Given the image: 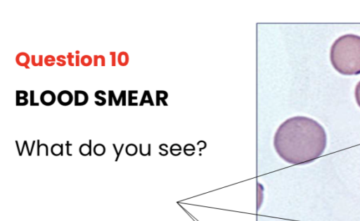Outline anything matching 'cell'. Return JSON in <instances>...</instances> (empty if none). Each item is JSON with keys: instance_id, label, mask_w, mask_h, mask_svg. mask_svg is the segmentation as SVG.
Wrapping results in <instances>:
<instances>
[{"instance_id": "1", "label": "cell", "mask_w": 360, "mask_h": 221, "mask_svg": "<svg viewBox=\"0 0 360 221\" xmlns=\"http://www.w3.org/2000/svg\"><path fill=\"white\" fill-rule=\"evenodd\" d=\"M327 144L321 124L305 116H295L282 122L274 137L277 154L292 165L307 164L319 158Z\"/></svg>"}, {"instance_id": "2", "label": "cell", "mask_w": 360, "mask_h": 221, "mask_svg": "<svg viewBox=\"0 0 360 221\" xmlns=\"http://www.w3.org/2000/svg\"><path fill=\"white\" fill-rule=\"evenodd\" d=\"M330 59L342 75L360 74V36L347 34L338 37L330 47Z\"/></svg>"}, {"instance_id": "3", "label": "cell", "mask_w": 360, "mask_h": 221, "mask_svg": "<svg viewBox=\"0 0 360 221\" xmlns=\"http://www.w3.org/2000/svg\"><path fill=\"white\" fill-rule=\"evenodd\" d=\"M73 100L74 96L72 92L68 90H62L57 95L58 102L63 106L70 105Z\"/></svg>"}, {"instance_id": "4", "label": "cell", "mask_w": 360, "mask_h": 221, "mask_svg": "<svg viewBox=\"0 0 360 221\" xmlns=\"http://www.w3.org/2000/svg\"><path fill=\"white\" fill-rule=\"evenodd\" d=\"M56 100L55 93L51 90H45L40 94L41 103L46 106L53 105Z\"/></svg>"}, {"instance_id": "5", "label": "cell", "mask_w": 360, "mask_h": 221, "mask_svg": "<svg viewBox=\"0 0 360 221\" xmlns=\"http://www.w3.org/2000/svg\"><path fill=\"white\" fill-rule=\"evenodd\" d=\"M89 101L88 94L83 90H75L74 92V104L76 106H82L87 103Z\"/></svg>"}, {"instance_id": "6", "label": "cell", "mask_w": 360, "mask_h": 221, "mask_svg": "<svg viewBox=\"0 0 360 221\" xmlns=\"http://www.w3.org/2000/svg\"><path fill=\"white\" fill-rule=\"evenodd\" d=\"M15 62L19 66L30 69L28 64L31 62V56L26 52H20L15 56Z\"/></svg>"}, {"instance_id": "7", "label": "cell", "mask_w": 360, "mask_h": 221, "mask_svg": "<svg viewBox=\"0 0 360 221\" xmlns=\"http://www.w3.org/2000/svg\"><path fill=\"white\" fill-rule=\"evenodd\" d=\"M105 95H106V93L103 90L96 91L94 94V96L99 101H94L95 104L98 106H104L106 103L107 100L103 96H105Z\"/></svg>"}, {"instance_id": "8", "label": "cell", "mask_w": 360, "mask_h": 221, "mask_svg": "<svg viewBox=\"0 0 360 221\" xmlns=\"http://www.w3.org/2000/svg\"><path fill=\"white\" fill-rule=\"evenodd\" d=\"M117 61L120 65L126 66L129 61V54L126 51H121L117 56Z\"/></svg>"}, {"instance_id": "9", "label": "cell", "mask_w": 360, "mask_h": 221, "mask_svg": "<svg viewBox=\"0 0 360 221\" xmlns=\"http://www.w3.org/2000/svg\"><path fill=\"white\" fill-rule=\"evenodd\" d=\"M89 144H82L79 148V152L82 156H91V140H89Z\"/></svg>"}, {"instance_id": "10", "label": "cell", "mask_w": 360, "mask_h": 221, "mask_svg": "<svg viewBox=\"0 0 360 221\" xmlns=\"http://www.w3.org/2000/svg\"><path fill=\"white\" fill-rule=\"evenodd\" d=\"M51 153L55 156H60L63 155V145L60 144H54L51 146Z\"/></svg>"}, {"instance_id": "11", "label": "cell", "mask_w": 360, "mask_h": 221, "mask_svg": "<svg viewBox=\"0 0 360 221\" xmlns=\"http://www.w3.org/2000/svg\"><path fill=\"white\" fill-rule=\"evenodd\" d=\"M94 153L97 156H101L105 153V147L102 144H96L93 148Z\"/></svg>"}, {"instance_id": "12", "label": "cell", "mask_w": 360, "mask_h": 221, "mask_svg": "<svg viewBox=\"0 0 360 221\" xmlns=\"http://www.w3.org/2000/svg\"><path fill=\"white\" fill-rule=\"evenodd\" d=\"M93 63L94 66L100 64L101 66L105 65V58L103 55H94Z\"/></svg>"}, {"instance_id": "13", "label": "cell", "mask_w": 360, "mask_h": 221, "mask_svg": "<svg viewBox=\"0 0 360 221\" xmlns=\"http://www.w3.org/2000/svg\"><path fill=\"white\" fill-rule=\"evenodd\" d=\"M44 58L43 55H39L38 56V61H36V56L32 55L31 56V63L33 66H43L44 65Z\"/></svg>"}, {"instance_id": "14", "label": "cell", "mask_w": 360, "mask_h": 221, "mask_svg": "<svg viewBox=\"0 0 360 221\" xmlns=\"http://www.w3.org/2000/svg\"><path fill=\"white\" fill-rule=\"evenodd\" d=\"M137 151V146L134 144H129L125 148V152L129 156L136 155Z\"/></svg>"}, {"instance_id": "15", "label": "cell", "mask_w": 360, "mask_h": 221, "mask_svg": "<svg viewBox=\"0 0 360 221\" xmlns=\"http://www.w3.org/2000/svg\"><path fill=\"white\" fill-rule=\"evenodd\" d=\"M80 63L83 66L87 67L93 63V59L89 55H84L81 57Z\"/></svg>"}, {"instance_id": "16", "label": "cell", "mask_w": 360, "mask_h": 221, "mask_svg": "<svg viewBox=\"0 0 360 221\" xmlns=\"http://www.w3.org/2000/svg\"><path fill=\"white\" fill-rule=\"evenodd\" d=\"M137 90H129L128 91V105L129 106H136L137 103H133V100L137 99V96H134V94H137Z\"/></svg>"}, {"instance_id": "17", "label": "cell", "mask_w": 360, "mask_h": 221, "mask_svg": "<svg viewBox=\"0 0 360 221\" xmlns=\"http://www.w3.org/2000/svg\"><path fill=\"white\" fill-rule=\"evenodd\" d=\"M56 58L53 55H47L45 56L44 63L49 67L53 66L56 63Z\"/></svg>"}, {"instance_id": "18", "label": "cell", "mask_w": 360, "mask_h": 221, "mask_svg": "<svg viewBox=\"0 0 360 221\" xmlns=\"http://www.w3.org/2000/svg\"><path fill=\"white\" fill-rule=\"evenodd\" d=\"M127 92L125 90H121L120 94L119 95L118 99L117 100V104L116 106H119L120 103V101L122 100V105L126 106L127 105Z\"/></svg>"}, {"instance_id": "19", "label": "cell", "mask_w": 360, "mask_h": 221, "mask_svg": "<svg viewBox=\"0 0 360 221\" xmlns=\"http://www.w3.org/2000/svg\"><path fill=\"white\" fill-rule=\"evenodd\" d=\"M146 102H149L152 105L153 104L151 101L150 95L148 91H144L142 99L140 103V106L143 105V103H145Z\"/></svg>"}, {"instance_id": "20", "label": "cell", "mask_w": 360, "mask_h": 221, "mask_svg": "<svg viewBox=\"0 0 360 221\" xmlns=\"http://www.w3.org/2000/svg\"><path fill=\"white\" fill-rule=\"evenodd\" d=\"M354 96L356 103L360 107V81L357 83L355 87Z\"/></svg>"}, {"instance_id": "21", "label": "cell", "mask_w": 360, "mask_h": 221, "mask_svg": "<svg viewBox=\"0 0 360 221\" xmlns=\"http://www.w3.org/2000/svg\"><path fill=\"white\" fill-rule=\"evenodd\" d=\"M66 58H67V57L64 55H58L56 57V60L58 61V62L56 63V65L60 67L65 66L66 65V61H65Z\"/></svg>"}, {"instance_id": "22", "label": "cell", "mask_w": 360, "mask_h": 221, "mask_svg": "<svg viewBox=\"0 0 360 221\" xmlns=\"http://www.w3.org/2000/svg\"><path fill=\"white\" fill-rule=\"evenodd\" d=\"M28 103V99L23 97H16V106H26Z\"/></svg>"}, {"instance_id": "23", "label": "cell", "mask_w": 360, "mask_h": 221, "mask_svg": "<svg viewBox=\"0 0 360 221\" xmlns=\"http://www.w3.org/2000/svg\"><path fill=\"white\" fill-rule=\"evenodd\" d=\"M124 144H121V146H120V149H119V150H117V146H116L115 144H112V146H113L114 150H115V153H116V158H115V161H117V160L119 159V158H120V154H121V153H122V149H123V148H124Z\"/></svg>"}, {"instance_id": "24", "label": "cell", "mask_w": 360, "mask_h": 221, "mask_svg": "<svg viewBox=\"0 0 360 221\" xmlns=\"http://www.w3.org/2000/svg\"><path fill=\"white\" fill-rule=\"evenodd\" d=\"M67 58H68V63L70 66H75V63L73 62V60L75 59V56L73 55V53L72 52H69L68 53V55L66 56Z\"/></svg>"}, {"instance_id": "25", "label": "cell", "mask_w": 360, "mask_h": 221, "mask_svg": "<svg viewBox=\"0 0 360 221\" xmlns=\"http://www.w3.org/2000/svg\"><path fill=\"white\" fill-rule=\"evenodd\" d=\"M30 105L33 106H39V103L34 101V91L30 90Z\"/></svg>"}, {"instance_id": "26", "label": "cell", "mask_w": 360, "mask_h": 221, "mask_svg": "<svg viewBox=\"0 0 360 221\" xmlns=\"http://www.w3.org/2000/svg\"><path fill=\"white\" fill-rule=\"evenodd\" d=\"M25 147H26L27 151V153L30 156L32 155V152H31V151L30 150V149L28 147L27 141L26 140H25L24 142H23V144H22V149L20 150V152L19 153V155L22 156Z\"/></svg>"}, {"instance_id": "27", "label": "cell", "mask_w": 360, "mask_h": 221, "mask_svg": "<svg viewBox=\"0 0 360 221\" xmlns=\"http://www.w3.org/2000/svg\"><path fill=\"white\" fill-rule=\"evenodd\" d=\"M110 55L111 56V65L115 67L116 65V62L117 61L116 58V52L110 51Z\"/></svg>"}, {"instance_id": "28", "label": "cell", "mask_w": 360, "mask_h": 221, "mask_svg": "<svg viewBox=\"0 0 360 221\" xmlns=\"http://www.w3.org/2000/svg\"><path fill=\"white\" fill-rule=\"evenodd\" d=\"M27 96H28V93L25 90H17L16 91V97L27 98Z\"/></svg>"}, {"instance_id": "29", "label": "cell", "mask_w": 360, "mask_h": 221, "mask_svg": "<svg viewBox=\"0 0 360 221\" xmlns=\"http://www.w3.org/2000/svg\"><path fill=\"white\" fill-rule=\"evenodd\" d=\"M65 146H66V150H67V155L72 156V153H70V147L72 146V144H70L69 141H67Z\"/></svg>"}, {"instance_id": "30", "label": "cell", "mask_w": 360, "mask_h": 221, "mask_svg": "<svg viewBox=\"0 0 360 221\" xmlns=\"http://www.w3.org/2000/svg\"><path fill=\"white\" fill-rule=\"evenodd\" d=\"M112 101H113V99H112L111 91L109 90L108 91V105L112 106Z\"/></svg>"}, {"instance_id": "31", "label": "cell", "mask_w": 360, "mask_h": 221, "mask_svg": "<svg viewBox=\"0 0 360 221\" xmlns=\"http://www.w3.org/2000/svg\"><path fill=\"white\" fill-rule=\"evenodd\" d=\"M80 59L81 58L79 57V55H76L75 56V66H79L81 63H80Z\"/></svg>"}, {"instance_id": "32", "label": "cell", "mask_w": 360, "mask_h": 221, "mask_svg": "<svg viewBox=\"0 0 360 221\" xmlns=\"http://www.w3.org/2000/svg\"><path fill=\"white\" fill-rule=\"evenodd\" d=\"M75 53H76V55H79V51L77 50V51H75Z\"/></svg>"}]
</instances>
